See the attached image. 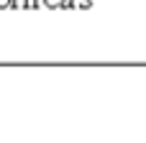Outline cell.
Instances as JSON below:
<instances>
[{
    "label": "cell",
    "instance_id": "obj_1",
    "mask_svg": "<svg viewBox=\"0 0 146 143\" xmlns=\"http://www.w3.org/2000/svg\"><path fill=\"white\" fill-rule=\"evenodd\" d=\"M28 0H10V5H26Z\"/></svg>",
    "mask_w": 146,
    "mask_h": 143
},
{
    "label": "cell",
    "instance_id": "obj_2",
    "mask_svg": "<svg viewBox=\"0 0 146 143\" xmlns=\"http://www.w3.org/2000/svg\"><path fill=\"white\" fill-rule=\"evenodd\" d=\"M46 3H49V5H59V0H46Z\"/></svg>",
    "mask_w": 146,
    "mask_h": 143
},
{
    "label": "cell",
    "instance_id": "obj_3",
    "mask_svg": "<svg viewBox=\"0 0 146 143\" xmlns=\"http://www.w3.org/2000/svg\"><path fill=\"white\" fill-rule=\"evenodd\" d=\"M8 3H10V0H0V5H8Z\"/></svg>",
    "mask_w": 146,
    "mask_h": 143
}]
</instances>
